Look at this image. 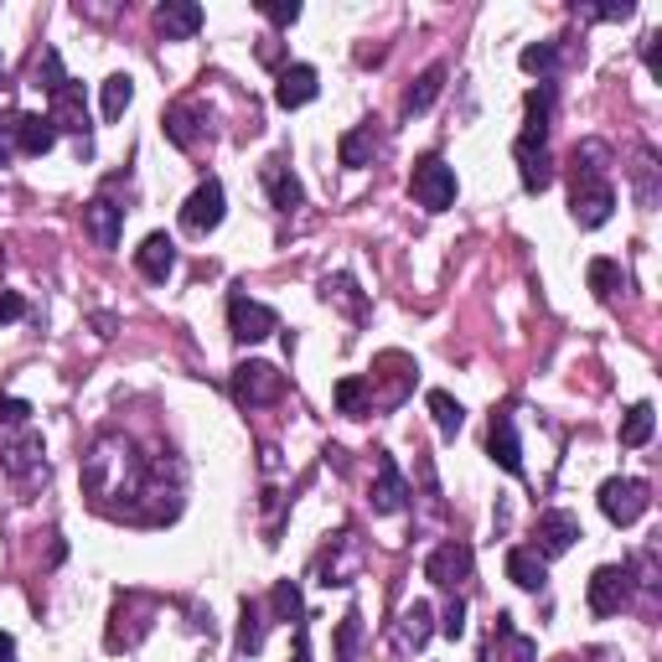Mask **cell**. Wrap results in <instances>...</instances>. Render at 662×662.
Returning a JSON list of instances; mask_svg holds the SVG:
<instances>
[{
	"mask_svg": "<svg viewBox=\"0 0 662 662\" xmlns=\"http://www.w3.org/2000/svg\"><path fill=\"white\" fill-rule=\"evenodd\" d=\"M165 471H177L165 455H146L124 435H99L83 455V496L114 523L161 528L181 512V477L165 482Z\"/></svg>",
	"mask_w": 662,
	"mask_h": 662,
	"instance_id": "cell-1",
	"label": "cell"
},
{
	"mask_svg": "<svg viewBox=\"0 0 662 662\" xmlns=\"http://www.w3.org/2000/svg\"><path fill=\"white\" fill-rule=\"evenodd\" d=\"M605 146L601 140H585L574 146V187H570V212L580 228H601L616 208V187L605 177Z\"/></svg>",
	"mask_w": 662,
	"mask_h": 662,
	"instance_id": "cell-2",
	"label": "cell"
},
{
	"mask_svg": "<svg viewBox=\"0 0 662 662\" xmlns=\"http://www.w3.org/2000/svg\"><path fill=\"white\" fill-rule=\"evenodd\" d=\"M228 389H233V404L239 409H264L285 393V373L270 368V362H239L233 378H228Z\"/></svg>",
	"mask_w": 662,
	"mask_h": 662,
	"instance_id": "cell-3",
	"label": "cell"
},
{
	"mask_svg": "<svg viewBox=\"0 0 662 662\" xmlns=\"http://www.w3.org/2000/svg\"><path fill=\"white\" fill-rule=\"evenodd\" d=\"M409 192L424 212H445L455 202V171L440 156H420L414 171H409Z\"/></svg>",
	"mask_w": 662,
	"mask_h": 662,
	"instance_id": "cell-4",
	"label": "cell"
},
{
	"mask_svg": "<svg viewBox=\"0 0 662 662\" xmlns=\"http://www.w3.org/2000/svg\"><path fill=\"white\" fill-rule=\"evenodd\" d=\"M648 508H652L648 482H636V477H611V482H601V512L616 528H632Z\"/></svg>",
	"mask_w": 662,
	"mask_h": 662,
	"instance_id": "cell-5",
	"label": "cell"
},
{
	"mask_svg": "<svg viewBox=\"0 0 662 662\" xmlns=\"http://www.w3.org/2000/svg\"><path fill=\"white\" fill-rule=\"evenodd\" d=\"M223 181L218 177H208L202 187H197L187 202H181V233H192V239H208L212 228L223 223Z\"/></svg>",
	"mask_w": 662,
	"mask_h": 662,
	"instance_id": "cell-6",
	"label": "cell"
},
{
	"mask_svg": "<svg viewBox=\"0 0 662 662\" xmlns=\"http://www.w3.org/2000/svg\"><path fill=\"white\" fill-rule=\"evenodd\" d=\"M471 564H477V559H471V549L467 543H440L435 554L424 559V580H430V585H440V590H467V580H471Z\"/></svg>",
	"mask_w": 662,
	"mask_h": 662,
	"instance_id": "cell-7",
	"label": "cell"
},
{
	"mask_svg": "<svg viewBox=\"0 0 662 662\" xmlns=\"http://www.w3.org/2000/svg\"><path fill=\"white\" fill-rule=\"evenodd\" d=\"M590 611L595 616H616L621 605L632 601V570L626 564H601V570L590 574Z\"/></svg>",
	"mask_w": 662,
	"mask_h": 662,
	"instance_id": "cell-8",
	"label": "cell"
},
{
	"mask_svg": "<svg viewBox=\"0 0 662 662\" xmlns=\"http://www.w3.org/2000/svg\"><path fill=\"white\" fill-rule=\"evenodd\" d=\"M574 539H585V533H580V518H574V512H564V508L539 512V528H533V554H539V559L570 554Z\"/></svg>",
	"mask_w": 662,
	"mask_h": 662,
	"instance_id": "cell-9",
	"label": "cell"
},
{
	"mask_svg": "<svg viewBox=\"0 0 662 662\" xmlns=\"http://www.w3.org/2000/svg\"><path fill=\"white\" fill-rule=\"evenodd\" d=\"M228 327H233L239 342H264V337L280 327V317H274L264 301H249L243 290H233V295H228Z\"/></svg>",
	"mask_w": 662,
	"mask_h": 662,
	"instance_id": "cell-10",
	"label": "cell"
},
{
	"mask_svg": "<svg viewBox=\"0 0 662 662\" xmlns=\"http://www.w3.org/2000/svg\"><path fill=\"white\" fill-rule=\"evenodd\" d=\"M47 120L58 124V130H73L78 156H93V146H89V104H83V89H78L73 78L52 93V114H47Z\"/></svg>",
	"mask_w": 662,
	"mask_h": 662,
	"instance_id": "cell-11",
	"label": "cell"
},
{
	"mask_svg": "<svg viewBox=\"0 0 662 662\" xmlns=\"http://www.w3.org/2000/svg\"><path fill=\"white\" fill-rule=\"evenodd\" d=\"M259 181H264V192H270V208L274 212H295L305 202L301 177L290 171V156H270V161L259 165Z\"/></svg>",
	"mask_w": 662,
	"mask_h": 662,
	"instance_id": "cell-12",
	"label": "cell"
},
{
	"mask_svg": "<svg viewBox=\"0 0 662 662\" xmlns=\"http://www.w3.org/2000/svg\"><path fill=\"white\" fill-rule=\"evenodd\" d=\"M430 636H435V611H430V601H414L404 616L393 621L389 648L399 652V658H409V652H424V642H430Z\"/></svg>",
	"mask_w": 662,
	"mask_h": 662,
	"instance_id": "cell-13",
	"label": "cell"
},
{
	"mask_svg": "<svg viewBox=\"0 0 662 662\" xmlns=\"http://www.w3.org/2000/svg\"><path fill=\"white\" fill-rule=\"evenodd\" d=\"M373 512H404L409 508V482L399 477L389 451H373Z\"/></svg>",
	"mask_w": 662,
	"mask_h": 662,
	"instance_id": "cell-14",
	"label": "cell"
},
{
	"mask_svg": "<svg viewBox=\"0 0 662 662\" xmlns=\"http://www.w3.org/2000/svg\"><path fill=\"white\" fill-rule=\"evenodd\" d=\"M337 549H347V559L331 554V549L317 559V580H321V585H352V580H358V570H362V539L352 533V528H347V533H337Z\"/></svg>",
	"mask_w": 662,
	"mask_h": 662,
	"instance_id": "cell-15",
	"label": "cell"
},
{
	"mask_svg": "<svg viewBox=\"0 0 662 662\" xmlns=\"http://www.w3.org/2000/svg\"><path fill=\"white\" fill-rule=\"evenodd\" d=\"M202 124H208V109L197 104V99H181V104L165 109L161 130H165V140H171L177 151H192L197 140H202Z\"/></svg>",
	"mask_w": 662,
	"mask_h": 662,
	"instance_id": "cell-16",
	"label": "cell"
},
{
	"mask_svg": "<svg viewBox=\"0 0 662 662\" xmlns=\"http://www.w3.org/2000/svg\"><path fill=\"white\" fill-rule=\"evenodd\" d=\"M512 156H518V177H523L528 192H543V187L554 181V156H549V146H543V140L518 136Z\"/></svg>",
	"mask_w": 662,
	"mask_h": 662,
	"instance_id": "cell-17",
	"label": "cell"
},
{
	"mask_svg": "<svg viewBox=\"0 0 662 662\" xmlns=\"http://www.w3.org/2000/svg\"><path fill=\"white\" fill-rule=\"evenodd\" d=\"M487 455H492L502 471H523V445H518V424H512V414H492V424H487Z\"/></svg>",
	"mask_w": 662,
	"mask_h": 662,
	"instance_id": "cell-18",
	"label": "cell"
},
{
	"mask_svg": "<svg viewBox=\"0 0 662 662\" xmlns=\"http://www.w3.org/2000/svg\"><path fill=\"white\" fill-rule=\"evenodd\" d=\"M317 68L311 62H290V68H280V83H274V104L280 109H301L317 99Z\"/></svg>",
	"mask_w": 662,
	"mask_h": 662,
	"instance_id": "cell-19",
	"label": "cell"
},
{
	"mask_svg": "<svg viewBox=\"0 0 662 662\" xmlns=\"http://www.w3.org/2000/svg\"><path fill=\"white\" fill-rule=\"evenodd\" d=\"M120 228H124V208H114L109 197H93L83 208V233H89L99 249H114L120 243Z\"/></svg>",
	"mask_w": 662,
	"mask_h": 662,
	"instance_id": "cell-20",
	"label": "cell"
},
{
	"mask_svg": "<svg viewBox=\"0 0 662 662\" xmlns=\"http://www.w3.org/2000/svg\"><path fill=\"white\" fill-rule=\"evenodd\" d=\"M136 270L146 274V280H156V285H161L165 274L177 270V243L165 239V233H151V239L136 249Z\"/></svg>",
	"mask_w": 662,
	"mask_h": 662,
	"instance_id": "cell-21",
	"label": "cell"
},
{
	"mask_svg": "<svg viewBox=\"0 0 662 662\" xmlns=\"http://www.w3.org/2000/svg\"><path fill=\"white\" fill-rule=\"evenodd\" d=\"M58 146V124L47 114H21L16 120V156H47Z\"/></svg>",
	"mask_w": 662,
	"mask_h": 662,
	"instance_id": "cell-22",
	"label": "cell"
},
{
	"mask_svg": "<svg viewBox=\"0 0 662 662\" xmlns=\"http://www.w3.org/2000/svg\"><path fill=\"white\" fill-rule=\"evenodd\" d=\"M539 648L528 642L523 632H512V616H496V632H492V648H487V662H533Z\"/></svg>",
	"mask_w": 662,
	"mask_h": 662,
	"instance_id": "cell-23",
	"label": "cell"
},
{
	"mask_svg": "<svg viewBox=\"0 0 662 662\" xmlns=\"http://www.w3.org/2000/svg\"><path fill=\"white\" fill-rule=\"evenodd\" d=\"M156 27H161L165 42H181V37H192V31L202 27V6H192V0H165L161 11H156Z\"/></svg>",
	"mask_w": 662,
	"mask_h": 662,
	"instance_id": "cell-24",
	"label": "cell"
},
{
	"mask_svg": "<svg viewBox=\"0 0 662 662\" xmlns=\"http://www.w3.org/2000/svg\"><path fill=\"white\" fill-rule=\"evenodd\" d=\"M440 89H445V62L424 68V73L409 83V93H404V120H409V114H424V109L440 99Z\"/></svg>",
	"mask_w": 662,
	"mask_h": 662,
	"instance_id": "cell-25",
	"label": "cell"
},
{
	"mask_svg": "<svg viewBox=\"0 0 662 662\" xmlns=\"http://www.w3.org/2000/svg\"><path fill=\"white\" fill-rule=\"evenodd\" d=\"M508 580L518 590H543L549 570H543V559L533 554V549H508Z\"/></svg>",
	"mask_w": 662,
	"mask_h": 662,
	"instance_id": "cell-26",
	"label": "cell"
},
{
	"mask_svg": "<svg viewBox=\"0 0 662 662\" xmlns=\"http://www.w3.org/2000/svg\"><path fill=\"white\" fill-rule=\"evenodd\" d=\"M337 156H342V165H368L378 156V136H373V124H358V130H347L342 146H337Z\"/></svg>",
	"mask_w": 662,
	"mask_h": 662,
	"instance_id": "cell-27",
	"label": "cell"
},
{
	"mask_svg": "<svg viewBox=\"0 0 662 662\" xmlns=\"http://www.w3.org/2000/svg\"><path fill=\"white\" fill-rule=\"evenodd\" d=\"M549 120H554V83H539V89L528 93V140H543L549 136Z\"/></svg>",
	"mask_w": 662,
	"mask_h": 662,
	"instance_id": "cell-28",
	"label": "cell"
},
{
	"mask_svg": "<svg viewBox=\"0 0 662 662\" xmlns=\"http://www.w3.org/2000/svg\"><path fill=\"white\" fill-rule=\"evenodd\" d=\"M337 409L352 414V420L373 414V383H368V378H342V383H337Z\"/></svg>",
	"mask_w": 662,
	"mask_h": 662,
	"instance_id": "cell-29",
	"label": "cell"
},
{
	"mask_svg": "<svg viewBox=\"0 0 662 662\" xmlns=\"http://www.w3.org/2000/svg\"><path fill=\"white\" fill-rule=\"evenodd\" d=\"M652 424H658V409H652V404H632V409H626V420H621V445H626V451L648 445Z\"/></svg>",
	"mask_w": 662,
	"mask_h": 662,
	"instance_id": "cell-30",
	"label": "cell"
},
{
	"mask_svg": "<svg viewBox=\"0 0 662 662\" xmlns=\"http://www.w3.org/2000/svg\"><path fill=\"white\" fill-rule=\"evenodd\" d=\"M590 290L601 301H616V290H626V274H621L616 259H590Z\"/></svg>",
	"mask_w": 662,
	"mask_h": 662,
	"instance_id": "cell-31",
	"label": "cell"
},
{
	"mask_svg": "<svg viewBox=\"0 0 662 662\" xmlns=\"http://www.w3.org/2000/svg\"><path fill=\"white\" fill-rule=\"evenodd\" d=\"M430 414H435L440 435H461V424H467V409L455 404L445 389H430Z\"/></svg>",
	"mask_w": 662,
	"mask_h": 662,
	"instance_id": "cell-32",
	"label": "cell"
},
{
	"mask_svg": "<svg viewBox=\"0 0 662 662\" xmlns=\"http://www.w3.org/2000/svg\"><path fill=\"white\" fill-rule=\"evenodd\" d=\"M270 605L280 621H295V626H305V605H301V585L295 580H280V585L270 590Z\"/></svg>",
	"mask_w": 662,
	"mask_h": 662,
	"instance_id": "cell-33",
	"label": "cell"
},
{
	"mask_svg": "<svg viewBox=\"0 0 662 662\" xmlns=\"http://www.w3.org/2000/svg\"><path fill=\"white\" fill-rule=\"evenodd\" d=\"M259 648H264V611H259V601H243V621H239V652H243V658H254Z\"/></svg>",
	"mask_w": 662,
	"mask_h": 662,
	"instance_id": "cell-34",
	"label": "cell"
},
{
	"mask_svg": "<svg viewBox=\"0 0 662 662\" xmlns=\"http://www.w3.org/2000/svg\"><path fill=\"white\" fill-rule=\"evenodd\" d=\"M632 177H636V202H642V208L652 212V208H658V156H652V151L636 156Z\"/></svg>",
	"mask_w": 662,
	"mask_h": 662,
	"instance_id": "cell-35",
	"label": "cell"
},
{
	"mask_svg": "<svg viewBox=\"0 0 662 662\" xmlns=\"http://www.w3.org/2000/svg\"><path fill=\"white\" fill-rule=\"evenodd\" d=\"M321 301L327 305L337 301V305H347V317H362V295L347 274H327V280H321Z\"/></svg>",
	"mask_w": 662,
	"mask_h": 662,
	"instance_id": "cell-36",
	"label": "cell"
},
{
	"mask_svg": "<svg viewBox=\"0 0 662 662\" xmlns=\"http://www.w3.org/2000/svg\"><path fill=\"white\" fill-rule=\"evenodd\" d=\"M130 99H136V78L130 73L104 78V120H120L124 109H130Z\"/></svg>",
	"mask_w": 662,
	"mask_h": 662,
	"instance_id": "cell-37",
	"label": "cell"
},
{
	"mask_svg": "<svg viewBox=\"0 0 662 662\" xmlns=\"http://www.w3.org/2000/svg\"><path fill=\"white\" fill-rule=\"evenodd\" d=\"M62 83H68V73H62V58H58V47H47L42 58H37V89L58 93Z\"/></svg>",
	"mask_w": 662,
	"mask_h": 662,
	"instance_id": "cell-38",
	"label": "cell"
},
{
	"mask_svg": "<svg viewBox=\"0 0 662 662\" xmlns=\"http://www.w3.org/2000/svg\"><path fill=\"white\" fill-rule=\"evenodd\" d=\"M528 68V73H554L559 68V47L554 42H533V47H523V58H518Z\"/></svg>",
	"mask_w": 662,
	"mask_h": 662,
	"instance_id": "cell-39",
	"label": "cell"
},
{
	"mask_svg": "<svg viewBox=\"0 0 662 662\" xmlns=\"http://www.w3.org/2000/svg\"><path fill=\"white\" fill-rule=\"evenodd\" d=\"M37 461H42V440H37V435H31V430H27V440H21L16 451H6V467H11L16 477H21V471H27V467H37Z\"/></svg>",
	"mask_w": 662,
	"mask_h": 662,
	"instance_id": "cell-40",
	"label": "cell"
},
{
	"mask_svg": "<svg viewBox=\"0 0 662 662\" xmlns=\"http://www.w3.org/2000/svg\"><path fill=\"white\" fill-rule=\"evenodd\" d=\"M636 6L632 0H621V6H574V16H585V21H626Z\"/></svg>",
	"mask_w": 662,
	"mask_h": 662,
	"instance_id": "cell-41",
	"label": "cell"
},
{
	"mask_svg": "<svg viewBox=\"0 0 662 662\" xmlns=\"http://www.w3.org/2000/svg\"><path fill=\"white\" fill-rule=\"evenodd\" d=\"M16 120H21L16 109H0V165L16 156Z\"/></svg>",
	"mask_w": 662,
	"mask_h": 662,
	"instance_id": "cell-42",
	"label": "cell"
},
{
	"mask_svg": "<svg viewBox=\"0 0 662 662\" xmlns=\"http://www.w3.org/2000/svg\"><path fill=\"white\" fill-rule=\"evenodd\" d=\"M440 632L451 636V642H455L461 632H467V601H461V595H455V601L445 605V621H440Z\"/></svg>",
	"mask_w": 662,
	"mask_h": 662,
	"instance_id": "cell-43",
	"label": "cell"
},
{
	"mask_svg": "<svg viewBox=\"0 0 662 662\" xmlns=\"http://www.w3.org/2000/svg\"><path fill=\"white\" fill-rule=\"evenodd\" d=\"M358 632H362V616H358V611H347V616H342V636H337V652H342V658H352Z\"/></svg>",
	"mask_w": 662,
	"mask_h": 662,
	"instance_id": "cell-44",
	"label": "cell"
},
{
	"mask_svg": "<svg viewBox=\"0 0 662 662\" xmlns=\"http://www.w3.org/2000/svg\"><path fill=\"white\" fill-rule=\"evenodd\" d=\"M27 317V301L16 295V290H0V327H11V321Z\"/></svg>",
	"mask_w": 662,
	"mask_h": 662,
	"instance_id": "cell-45",
	"label": "cell"
},
{
	"mask_svg": "<svg viewBox=\"0 0 662 662\" xmlns=\"http://www.w3.org/2000/svg\"><path fill=\"white\" fill-rule=\"evenodd\" d=\"M31 420V404H21V399H6L0 393V424H27Z\"/></svg>",
	"mask_w": 662,
	"mask_h": 662,
	"instance_id": "cell-46",
	"label": "cell"
},
{
	"mask_svg": "<svg viewBox=\"0 0 662 662\" xmlns=\"http://www.w3.org/2000/svg\"><path fill=\"white\" fill-rule=\"evenodd\" d=\"M259 11L270 16L274 27H295V21H301V6H295V0H290V6H259Z\"/></svg>",
	"mask_w": 662,
	"mask_h": 662,
	"instance_id": "cell-47",
	"label": "cell"
},
{
	"mask_svg": "<svg viewBox=\"0 0 662 662\" xmlns=\"http://www.w3.org/2000/svg\"><path fill=\"white\" fill-rule=\"evenodd\" d=\"M290 662H311V636H305V626H295V658Z\"/></svg>",
	"mask_w": 662,
	"mask_h": 662,
	"instance_id": "cell-48",
	"label": "cell"
},
{
	"mask_svg": "<svg viewBox=\"0 0 662 662\" xmlns=\"http://www.w3.org/2000/svg\"><path fill=\"white\" fill-rule=\"evenodd\" d=\"M0 662H16V642L6 632H0Z\"/></svg>",
	"mask_w": 662,
	"mask_h": 662,
	"instance_id": "cell-49",
	"label": "cell"
},
{
	"mask_svg": "<svg viewBox=\"0 0 662 662\" xmlns=\"http://www.w3.org/2000/svg\"><path fill=\"white\" fill-rule=\"evenodd\" d=\"M590 662H616V652H611V648H595V652H590Z\"/></svg>",
	"mask_w": 662,
	"mask_h": 662,
	"instance_id": "cell-50",
	"label": "cell"
},
{
	"mask_svg": "<svg viewBox=\"0 0 662 662\" xmlns=\"http://www.w3.org/2000/svg\"><path fill=\"white\" fill-rule=\"evenodd\" d=\"M0 78H6V62H0Z\"/></svg>",
	"mask_w": 662,
	"mask_h": 662,
	"instance_id": "cell-51",
	"label": "cell"
},
{
	"mask_svg": "<svg viewBox=\"0 0 662 662\" xmlns=\"http://www.w3.org/2000/svg\"><path fill=\"white\" fill-rule=\"evenodd\" d=\"M0 264H6V254H0Z\"/></svg>",
	"mask_w": 662,
	"mask_h": 662,
	"instance_id": "cell-52",
	"label": "cell"
}]
</instances>
